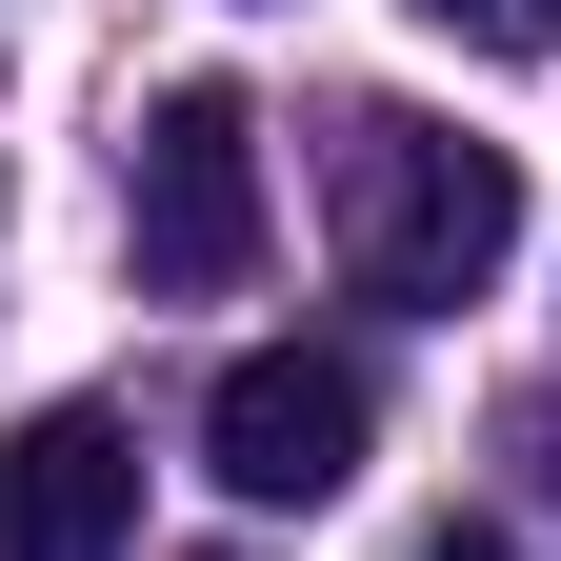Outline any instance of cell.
Masks as SVG:
<instances>
[{
  "instance_id": "cell-3",
  "label": "cell",
  "mask_w": 561,
  "mask_h": 561,
  "mask_svg": "<svg viewBox=\"0 0 561 561\" xmlns=\"http://www.w3.org/2000/svg\"><path fill=\"white\" fill-rule=\"evenodd\" d=\"M362 442H381V381L341 362V341H241L221 381H201V461H221V502H341L362 481Z\"/></svg>"
},
{
  "instance_id": "cell-6",
  "label": "cell",
  "mask_w": 561,
  "mask_h": 561,
  "mask_svg": "<svg viewBox=\"0 0 561 561\" xmlns=\"http://www.w3.org/2000/svg\"><path fill=\"white\" fill-rule=\"evenodd\" d=\"M421 561H541L522 522H442V541H421Z\"/></svg>"
},
{
  "instance_id": "cell-5",
  "label": "cell",
  "mask_w": 561,
  "mask_h": 561,
  "mask_svg": "<svg viewBox=\"0 0 561 561\" xmlns=\"http://www.w3.org/2000/svg\"><path fill=\"white\" fill-rule=\"evenodd\" d=\"M421 41H461V60H561V0H421Z\"/></svg>"
},
{
  "instance_id": "cell-4",
  "label": "cell",
  "mask_w": 561,
  "mask_h": 561,
  "mask_svg": "<svg viewBox=\"0 0 561 561\" xmlns=\"http://www.w3.org/2000/svg\"><path fill=\"white\" fill-rule=\"evenodd\" d=\"M121 541H140V442H121V401L0 421V561H121Z\"/></svg>"
},
{
  "instance_id": "cell-2",
  "label": "cell",
  "mask_w": 561,
  "mask_h": 561,
  "mask_svg": "<svg viewBox=\"0 0 561 561\" xmlns=\"http://www.w3.org/2000/svg\"><path fill=\"white\" fill-rule=\"evenodd\" d=\"M121 241H140L161 301H221V280L261 261V121H241V81H161V101H140V140H121Z\"/></svg>"
},
{
  "instance_id": "cell-1",
  "label": "cell",
  "mask_w": 561,
  "mask_h": 561,
  "mask_svg": "<svg viewBox=\"0 0 561 561\" xmlns=\"http://www.w3.org/2000/svg\"><path fill=\"white\" fill-rule=\"evenodd\" d=\"M341 261H362V301L461 321L481 280L522 261V161H502V140H461V121L362 101V121H341Z\"/></svg>"
}]
</instances>
